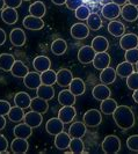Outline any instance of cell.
<instances>
[{
    "label": "cell",
    "instance_id": "6da1fadb",
    "mask_svg": "<svg viewBox=\"0 0 138 154\" xmlns=\"http://www.w3.org/2000/svg\"><path fill=\"white\" fill-rule=\"evenodd\" d=\"M113 118L121 130H129L135 125V115L128 106H118L113 112Z\"/></svg>",
    "mask_w": 138,
    "mask_h": 154
},
{
    "label": "cell",
    "instance_id": "7a4b0ae2",
    "mask_svg": "<svg viewBox=\"0 0 138 154\" xmlns=\"http://www.w3.org/2000/svg\"><path fill=\"white\" fill-rule=\"evenodd\" d=\"M121 149V139L117 136H107L102 141V151L106 154H116Z\"/></svg>",
    "mask_w": 138,
    "mask_h": 154
},
{
    "label": "cell",
    "instance_id": "3957f363",
    "mask_svg": "<svg viewBox=\"0 0 138 154\" xmlns=\"http://www.w3.org/2000/svg\"><path fill=\"white\" fill-rule=\"evenodd\" d=\"M102 122V115L101 111L98 109H91L87 110L84 115V123L86 124V126L89 128H96L99 126Z\"/></svg>",
    "mask_w": 138,
    "mask_h": 154
},
{
    "label": "cell",
    "instance_id": "277c9868",
    "mask_svg": "<svg viewBox=\"0 0 138 154\" xmlns=\"http://www.w3.org/2000/svg\"><path fill=\"white\" fill-rule=\"evenodd\" d=\"M71 36L74 39H85L88 37L89 35V28L83 22H78L74 23L72 27H71Z\"/></svg>",
    "mask_w": 138,
    "mask_h": 154
},
{
    "label": "cell",
    "instance_id": "5b68a950",
    "mask_svg": "<svg viewBox=\"0 0 138 154\" xmlns=\"http://www.w3.org/2000/svg\"><path fill=\"white\" fill-rule=\"evenodd\" d=\"M77 116V110L73 106H63L58 111V118L64 124H70Z\"/></svg>",
    "mask_w": 138,
    "mask_h": 154
},
{
    "label": "cell",
    "instance_id": "8992f818",
    "mask_svg": "<svg viewBox=\"0 0 138 154\" xmlns=\"http://www.w3.org/2000/svg\"><path fill=\"white\" fill-rule=\"evenodd\" d=\"M96 52L93 50L91 45L81 46L78 51V60L81 64H91L95 57Z\"/></svg>",
    "mask_w": 138,
    "mask_h": 154
},
{
    "label": "cell",
    "instance_id": "52a82bcc",
    "mask_svg": "<svg viewBox=\"0 0 138 154\" xmlns=\"http://www.w3.org/2000/svg\"><path fill=\"white\" fill-rule=\"evenodd\" d=\"M120 46L122 48L123 50H131L135 49L138 46V36L136 34H124L121 39H120Z\"/></svg>",
    "mask_w": 138,
    "mask_h": 154
},
{
    "label": "cell",
    "instance_id": "ba28073f",
    "mask_svg": "<svg viewBox=\"0 0 138 154\" xmlns=\"http://www.w3.org/2000/svg\"><path fill=\"white\" fill-rule=\"evenodd\" d=\"M121 15L128 22H135L138 19V7L131 4H125L121 8Z\"/></svg>",
    "mask_w": 138,
    "mask_h": 154
},
{
    "label": "cell",
    "instance_id": "9c48e42d",
    "mask_svg": "<svg viewBox=\"0 0 138 154\" xmlns=\"http://www.w3.org/2000/svg\"><path fill=\"white\" fill-rule=\"evenodd\" d=\"M103 17H106L108 20H115L117 19L120 14H121V8L118 5H116L114 2H109V4H106L103 7H102V11H101Z\"/></svg>",
    "mask_w": 138,
    "mask_h": 154
},
{
    "label": "cell",
    "instance_id": "30bf717a",
    "mask_svg": "<svg viewBox=\"0 0 138 154\" xmlns=\"http://www.w3.org/2000/svg\"><path fill=\"white\" fill-rule=\"evenodd\" d=\"M64 125L65 124L61 122L58 117L55 118H50L45 124V130L51 136H57L58 133L64 131Z\"/></svg>",
    "mask_w": 138,
    "mask_h": 154
},
{
    "label": "cell",
    "instance_id": "8fae6325",
    "mask_svg": "<svg viewBox=\"0 0 138 154\" xmlns=\"http://www.w3.org/2000/svg\"><path fill=\"white\" fill-rule=\"evenodd\" d=\"M23 27L28 30H41L44 27V21L41 17L28 15L23 19Z\"/></svg>",
    "mask_w": 138,
    "mask_h": 154
},
{
    "label": "cell",
    "instance_id": "7c38bea8",
    "mask_svg": "<svg viewBox=\"0 0 138 154\" xmlns=\"http://www.w3.org/2000/svg\"><path fill=\"white\" fill-rule=\"evenodd\" d=\"M92 64L94 66V69H99V71L107 69L108 66L110 65V56L107 52H99V54H95Z\"/></svg>",
    "mask_w": 138,
    "mask_h": 154
},
{
    "label": "cell",
    "instance_id": "4fadbf2b",
    "mask_svg": "<svg viewBox=\"0 0 138 154\" xmlns=\"http://www.w3.org/2000/svg\"><path fill=\"white\" fill-rule=\"evenodd\" d=\"M23 84L29 89H37L42 85L41 74H39V72H29L23 78Z\"/></svg>",
    "mask_w": 138,
    "mask_h": 154
},
{
    "label": "cell",
    "instance_id": "5bb4252c",
    "mask_svg": "<svg viewBox=\"0 0 138 154\" xmlns=\"http://www.w3.org/2000/svg\"><path fill=\"white\" fill-rule=\"evenodd\" d=\"M92 95L95 100L98 101H103L110 97L111 95V92H110V88L108 87V85H105V84H99L96 85L92 91Z\"/></svg>",
    "mask_w": 138,
    "mask_h": 154
},
{
    "label": "cell",
    "instance_id": "9a60e30c",
    "mask_svg": "<svg viewBox=\"0 0 138 154\" xmlns=\"http://www.w3.org/2000/svg\"><path fill=\"white\" fill-rule=\"evenodd\" d=\"M24 123L28 124L30 128L35 129V128H39V125L42 124V121H43V117H42V114H39L37 111H34L31 110L29 112L24 114V118H23Z\"/></svg>",
    "mask_w": 138,
    "mask_h": 154
},
{
    "label": "cell",
    "instance_id": "2e32d148",
    "mask_svg": "<svg viewBox=\"0 0 138 154\" xmlns=\"http://www.w3.org/2000/svg\"><path fill=\"white\" fill-rule=\"evenodd\" d=\"M9 41L14 46H23L26 44V32L21 28H14L9 34Z\"/></svg>",
    "mask_w": 138,
    "mask_h": 154
},
{
    "label": "cell",
    "instance_id": "e0dca14e",
    "mask_svg": "<svg viewBox=\"0 0 138 154\" xmlns=\"http://www.w3.org/2000/svg\"><path fill=\"white\" fill-rule=\"evenodd\" d=\"M33 67L35 69L36 72L42 73L46 69H50L51 67V60L46 56H37L33 60Z\"/></svg>",
    "mask_w": 138,
    "mask_h": 154
},
{
    "label": "cell",
    "instance_id": "ac0fdd59",
    "mask_svg": "<svg viewBox=\"0 0 138 154\" xmlns=\"http://www.w3.org/2000/svg\"><path fill=\"white\" fill-rule=\"evenodd\" d=\"M29 144L27 139L22 138H15L11 143V151L14 154H24L28 152Z\"/></svg>",
    "mask_w": 138,
    "mask_h": 154
},
{
    "label": "cell",
    "instance_id": "d6986e66",
    "mask_svg": "<svg viewBox=\"0 0 138 154\" xmlns=\"http://www.w3.org/2000/svg\"><path fill=\"white\" fill-rule=\"evenodd\" d=\"M86 124L83 122H74L70 125L69 134L71 138H83L86 134Z\"/></svg>",
    "mask_w": 138,
    "mask_h": 154
},
{
    "label": "cell",
    "instance_id": "ffe728a7",
    "mask_svg": "<svg viewBox=\"0 0 138 154\" xmlns=\"http://www.w3.org/2000/svg\"><path fill=\"white\" fill-rule=\"evenodd\" d=\"M73 80L72 72L67 69H61L57 72V82L61 87H67L70 86L71 81Z\"/></svg>",
    "mask_w": 138,
    "mask_h": 154
},
{
    "label": "cell",
    "instance_id": "44dd1931",
    "mask_svg": "<svg viewBox=\"0 0 138 154\" xmlns=\"http://www.w3.org/2000/svg\"><path fill=\"white\" fill-rule=\"evenodd\" d=\"M1 19L6 24H15L19 19V14L15 8L6 7L1 11Z\"/></svg>",
    "mask_w": 138,
    "mask_h": 154
},
{
    "label": "cell",
    "instance_id": "7402d4cb",
    "mask_svg": "<svg viewBox=\"0 0 138 154\" xmlns=\"http://www.w3.org/2000/svg\"><path fill=\"white\" fill-rule=\"evenodd\" d=\"M13 133L15 138L28 139L33 134V128L26 123H17V125L13 129Z\"/></svg>",
    "mask_w": 138,
    "mask_h": 154
},
{
    "label": "cell",
    "instance_id": "603a6c76",
    "mask_svg": "<svg viewBox=\"0 0 138 154\" xmlns=\"http://www.w3.org/2000/svg\"><path fill=\"white\" fill-rule=\"evenodd\" d=\"M71 139L72 138L70 137L69 133L61 131L57 136H55V146H56V148H58L61 151H64V149L69 148Z\"/></svg>",
    "mask_w": 138,
    "mask_h": 154
},
{
    "label": "cell",
    "instance_id": "cb8c5ba5",
    "mask_svg": "<svg viewBox=\"0 0 138 154\" xmlns=\"http://www.w3.org/2000/svg\"><path fill=\"white\" fill-rule=\"evenodd\" d=\"M108 31L110 35H113L114 37H122L125 31V27L121 21L117 20H111L108 23Z\"/></svg>",
    "mask_w": 138,
    "mask_h": 154
},
{
    "label": "cell",
    "instance_id": "d4e9b609",
    "mask_svg": "<svg viewBox=\"0 0 138 154\" xmlns=\"http://www.w3.org/2000/svg\"><path fill=\"white\" fill-rule=\"evenodd\" d=\"M116 69H111L110 66H108L107 69H102L100 73V81L105 85H111L113 82H115L116 80Z\"/></svg>",
    "mask_w": 138,
    "mask_h": 154
},
{
    "label": "cell",
    "instance_id": "484cf974",
    "mask_svg": "<svg viewBox=\"0 0 138 154\" xmlns=\"http://www.w3.org/2000/svg\"><path fill=\"white\" fill-rule=\"evenodd\" d=\"M91 46H92L93 50L96 54H99V52H107L108 48H109V42L103 36H96V37L93 38Z\"/></svg>",
    "mask_w": 138,
    "mask_h": 154
},
{
    "label": "cell",
    "instance_id": "4316f807",
    "mask_svg": "<svg viewBox=\"0 0 138 154\" xmlns=\"http://www.w3.org/2000/svg\"><path fill=\"white\" fill-rule=\"evenodd\" d=\"M29 108L31 110H34V111H37L39 114H45L46 111H48V109H49V103H48L46 100H43V99H41L39 96H36V97L31 99L30 107Z\"/></svg>",
    "mask_w": 138,
    "mask_h": 154
},
{
    "label": "cell",
    "instance_id": "83f0119b",
    "mask_svg": "<svg viewBox=\"0 0 138 154\" xmlns=\"http://www.w3.org/2000/svg\"><path fill=\"white\" fill-rule=\"evenodd\" d=\"M58 102L63 106H74L76 103V95L70 89H64L58 94Z\"/></svg>",
    "mask_w": 138,
    "mask_h": 154
},
{
    "label": "cell",
    "instance_id": "f1b7e54d",
    "mask_svg": "<svg viewBox=\"0 0 138 154\" xmlns=\"http://www.w3.org/2000/svg\"><path fill=\"white\" fill-rule=\"evenodd\" d=\"M31 97L29 96V94L26 92H19L15 94L14 96V103L15 106L20 107L22 109H27L30 107Z\"/></svg>",
    "mask_w": 138,
    "mask_h": 154
},
{
    "label": "cell",
    "instance_id": "f546056e",
    "mask_svg": "<svg viewBox=\"0 0 138 154\" xmlns=\"http://www.w3.org/2000/svg\"><path fill=\"white\" fill-rule=\"evenodd\" d=\"M36 95H37L39 97H41V99H43V100H46V101L52 100L55 96L54 87L50 85H43V84H42V85L36 89Z\"/></svg>",
    "mask_w": 138,
    "mask_h": 154
},
{
    "label": "cell",
    "instance_id": "4dcf8cb0",
    "mask_svg": "<svg viewBox=\"0 0 138 154\" xmlns=\"http://www.w3.org/2000/svg\"><path fill=\"white\" fill-rule=\"evenodd\" d=\"M70 91L73 93L76 96H80L83 95L86 91V85L85 81L81 78H73V80L70 84Z\"/></svg>",
    "mask_w": 138,
    "mask_h": 154
},
{
    "label": "cell",
    "instance_id": "1f68e13d",
    "mask_svg": "<svg viewBox=\"0 0 138 154\" xmlns=\"http://www.w3.org/2000/svg\"><path fill=\"white\" fill-rule=\"evenodd\" d=\"M118 106H117V102L114 99H110L108 97L106 100L101 101V104H100V111L105 115H113V112L116 110Z\"/></svg>",
    "mask_w": 138,
    "mask_h": 154
},
{
    "label": "cell",
    "instance_id": "d6a6232c",
    "mask_svg": "<svg viewBox=\"0 0 138 154\" xmlns=\"http://www.w3.org/2000/svg\"><path fill=\"white\" fill-rule=\"evenodd\" d=\"M9 72L13 74V77L24 78L29 73V69L27 67V65H24V63H22L21 60H15L13 67H12V69Z\"/></svg>",
    "mask_w": 138,
    "mask_h": 154
},
{
    "label": "cell",
    "instance_id": "836d02e7",
    "mask_svg": "<svg viewBox=\"0 0 138 154\" xmlns=\"http://www.w3.org/2000/svg\"><path fill=\"white\" fill-rule=\"evenodd\" d=\"M15 63V58L14 56H12L11 54H0V69L8 72L11 71L13 65Z\"/></svg>",
    "mask_w": 138,
    "mask_h": 154
},
{
    "label": "cell",
    "instance_id": "e575fe53",
    "mask_svg": "<svg viewBox=\"0 0 138 154\" xmlns=\"http://www.w3.org/2000/svg\"><path fill=\"white\" fill-rule=\"evenodd\" d=\"M66 50H67V43L64 39L57 38L51 43V52L55 56H61L66 52Z\"/></svg>",
    "mask_w": 138,
    "mask_h": 154
},
{
    "label": "cell",
    "instance_id": "d590c367",
    "mask_svg": "<svg viewBox=\"0 0 138 154\" xmlns=\"http://www.w3.org/2000/svg\"><path fill=\"white\" fill-rule=\"evenodd\" d=\"M45 12H46V7L42 1H35V2H33L30 6H29V13L33 16H36V17H41L42 19L43 16L45 15Z\"/></svg>",
    "mask_w": 138,
    "mask_h": 154
},
{
    "label": "cell",
    "instance_id": "8d00e7d4",
    "mask_svg": "<svg viewBox=\"0 0 138 154\" xmlns=\"http://www.w3.org/2000/svg\"><path fill=\"white\" fill-rule=\"evenodd\" d=\"M131 73H133V64L129 62H123L116 67V74L121 78H128Z\"/></svg>",
    "mask_w": 138,
    "mask_h": 154
},
{
    "label": "cell",
    "instance_id": "74e56055",
    "mask_svg": "<svg viewBox=\"0 0 138 154\" xmlns=\"http://www.w3.org/2000/svg\"><path fill=\"white\" fill-rule=\"evenodd\" d=\"M41 81L43 85H55L57 82V72L52 71L51 69L42 72L41 73Z\"/></svg>",
    "mask_w": 138,
    "mask_h": 154
},
{
    "label": "cell",
    "instance_id": "f35d334b",
    "mask_svg": "<svg viewBox=\"0 0 138 154\" xmlns=\"http://www.w3.org/2000/svg\"><path fill=\"white\" fill-rule=\"evenodd\" d=\"M7 116L11 122H13V123H20L21 121H23V118H24V111H23L22 108L15 106V107H12L11 108Z\"/></svg>",
    "mask_w": 138,
    "mask_h": 154
},
{
    "label": "cell",
    "instance_id": "ab89813d",
    "mask_svg": "<svg viewBox=\"0 0 138 154\" xmlns=\"http://www.w3.org/2000/svg\"><path fill=\"white\" fill-rule=\"evenodd\" d=\"M86 21H87V27L94 31L99 30L102 27V20L99 14H96V13H91Z\"/></svg>",
    "mask_w": 138,
    "mask_h": 154
},
{
    "label": "cell",
    "instance_id": "60d3db41",
    "mask_svg": "<svg viewBox=\"0 0 138 154\" xmlns=\"http://www.w3.org/2000/svg\"><path fill=\"white\" fill-rule=\"evenodd\" d=\"M70 151L72 153L76 154H80V153H85V145L83 143L81 138H72L71 139V143H70Z\"/></svg>",
    "mask_w": 138,
    "mask_h": 154
},
{
    "label": "cell",
    "instance_id": "b9f144b4",
    "mask_svg": "<svg viewBox=\"0 0 138 154\" xmlns=\"http://www.w3.org/2000/svg\"><path fill=\"white\" fill-rule=\"evenodd\" d=\"M89 14H91L89 8L87 7V6H85V5L79 6V7L74 11V15H76V17H77L78 20H80V21H86V20L88 19Z\"/></svg>",
    "mask_w": 138,
    "mask_h": 154
},
{
    "label": "cell",
    "instance_id": "7bdbcfd3",
    "mask_svg": "<svg viewBox=\"0 0 138 154\" xmlns=\"http://www.w3.org/2000/svg\"><path fill=\"white\" fill-rule=\"evenodd\" d=\"M127 86L131 91L138 89V72H133L127 78Z\"/></svg>",
    "mask_w": 138,
    "mask_h": 154
},
{
    "label": "cell",
    "instance_id": "ee69618b",
    "mask_svg": "<svg viewBox=\"0 0 138 154\" xmlns=\"http://www.w3.org/2000/svg\"><path fill=\"white\" fill-rule=\"evenodd\" d=\"M124 57H125L127 62L131 63V64H136L138 62V49L135 48V49H131V50H127Z\"/></svg>",
    "mask_w": 138,
    "mask_h": 154
},
{
    "label": "cell",
    "instance_id": "f6af8a7d",
    "mask_svg": "<svg viewBox=\"0 0 138 154\" xmlns=\"http://www.w3.org/2000/svg\"><path fill=\"white\" fill-rule=\"evenodd\" d=\"M127 147L132 152H138V134L130 136L127 139Z\"/></svg>",
    "mask_w": 138,
    "mask_h": 154
},
{
    "label": "cell",
    "instance_id": "bcb514c9",
    "mask_svg": "<svg viewBox=\"0 0 138 154\" xmlns=\"http://www.w3.org/2000/svg\"><path fill=\"white\" fill-rule=\"evenodd\" d=\"M11 108H12V107H11V104H9L8 101L0 100V115H2V116L8 115Z\"/></svg>",
    "mask_w": 138,
    "mask_h": 154
},
{
    "label": "cell",
    "instance_id": "7dc6e473",
    "mask_svg": "<svg viewBox=\"0 0 138 154\" xmlns=\"http://www.w3.org/2000/svg\"><path fill=\"white\" fill-rule=\"evenodd\" d=\"M65 5H66V7L69 8V9H71V11H76L79 6L83 5V0H66Z\"/></svg>",
    "mask_w": 138,
    "mask_h": 154
},
{
    "label": "cell",
    "instance_id": "c3c4849f",
    "mask_svg": "<svg viewBox=\"0 0 138 154\" xmlns=\"http://www.w3.org/2000/svg\"><path fill=\"white\" fill-rule=\"evenodd\" d=\"M7 149H8V140L6 139L5 136L0 134V154L7 153Z\"/></svg>",
    "mask_w": 138,
    "mask_h": 154
},
{
    "label": "cell",
    "instance_id": "681fc988",
    "mask_svg": "<svg viewBox=\"0 0 138 154\" xmlns=\"http://www.w3.org/2000/svg\"><path fill=\"white\" fill-rule=\"evenodd\" d=\"M23 0H5V4H6V7L11 8H17L21 6Z\"/></svg>",
    "mask_w": 138,
    "mask_h": 154
},
{
    "label": "cell",
    "instance_id": "f907efd6",
    "mask_svg": "<svg viewBox=\"0 0 138 154\" xmlns=\"http://www.w3.org/2000/svg\"><path fill=\"white\" fill-rule=\"evenodd\" d=\"M6 31L4 30L2 28H0V46L4 45L5 44V42H6Z\"/></svg>",
    "mask_w": 138,
    "mask_h": 154
},
{
    "label": "cell",
    "instance_id": "816d5d0a",
    "mask_svg": "<svg viewBox=\"0 0 138 154\" xmlns=\"http://www.w3.org/2000/svg\"><path fill=\"white\" fill-rule=\"evenodd\" d=\"M6 126V118L5 116L0 115V130H4Z\"/></svg>",
    "mask_w": 138,
    "mask_h": 154
},
{
    "label": "cell",
    "instance_id": "f5cc1de1",
    "mask_svg": "<svg viewBox=\"0 0 138 154\" xmlns=\"http://www.w3.org/2000/svg\"><path fill=\"white\" fill-rule=\"evenodd\" d=\"M128 0H111V2H114L116 5H118V6H122V5H125V2H127Z\"/></svg>",
    "mask_w": 138,
    "mask_h": 154
},
{
    "label": "cell",
    "instance_id": "db71d44e",
    "mask_svg": "<svg viewBox=\"0 0 138 154\" xmlns=\"http://www.w3.org/2000/svg\"><path fill=\"white\" fill-rule=\"evenodd\" d=\"M51 1L54 2L55 5H58V6H61V5H64L66 2V0H51Z\"/></svg>",
    "mask_w": 138,
    "mask_h": 154
},
{
    "label": "cell",
    "instance_id": "11a10c76",
    "mask_svg": "<svg viewBox=\"0 0 138 154\" xmlns=\"http://www.w3.org/2000/svg\"><path fill=\"white\" fill-rule=\"evenodd\" d=\"M132 99H133V101H135L136 103H138V89L133 91V94H132Z\"/></svg>",
    "mask_w": 138,
    "mask_h": 154
},
{
    "label": "cell",
    "instance_id": "9f6ffc18",
    "mask_svg": "<svg viewBox=\"0 0 138 154\" xmlns=\"http://www.w3.org/2000/svg\"><path fill=\"white\" fill-rule=\"evenodd\" d=\"M6 6V4H5V0H0V11H2L4 8Z\"/></svg>",
    "mask_w": 138,
    "mask_h": 154
},
{
    "label": "cell",
    "instance_id": "6f0895ef",
    "mask_svg": "<svg viewBox=\"0 0 138 154\" xmlns=\"http://www.w3.org/2000/svg\"><path fill=\"white\" fill-rule=\"evenodd\" d=\"M128 1H129V4L133 5V6H137L138 7V0H128Z\"/></svg>",
    "mask_w": 138,
    "mask_h": 154
},
{
    "label": "cell",
    "instance_id": "680465c9",
    "mask_svg": "<svg viewBox=\"0 0 138 154\" xmlns=\"http://www.w3.org/2000/svg\"><path fill=\"white\" fill-rule=\"evenodd\" d=\"M136 71H137V72H138V62L136 63Z\"/></svg>",
    "mask_w": 138,
    "mask_h": 154
},
{
    "label": "cell",
    "instance_id": "91938a15",
    "mask_svg": "<svg viewBox=\"0 0 138 154\" xmlns=\"http://www.w3.org/2000/svg\"><path fill=\"white\" fill-rule=\"evenodd\" d=\"M23 1H29V0H23Z\"/></svg>",
    "mask_w": 138,
    "mask_h": 154
}]
</instances>
